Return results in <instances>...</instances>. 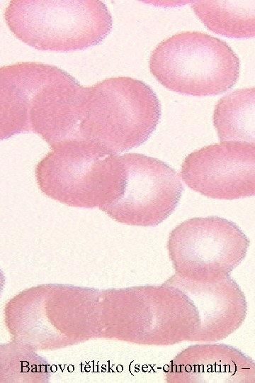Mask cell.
I'll return each instance as SVG.
<instances>
[{"label":"cell","mask_w":255,"mask_h":383,"mask_svg":"<svg viewBox=\"0 0 255 383\" xmlns=\"http://www.w3.org/2000/svg\"><path fill=\"white\" fill-rule=\"evenodd\" d=\"M119 192L101 209L115 221L128 225L154 226L176 209L183 187L177 172L166 162L140 153L120 155Z\"/></svg>","instance_id":"7"},{"label":"cell","mask_w":255,"mask_h":383,"mask_svg":"<svg viewBox=\"0 0 255 383\" xmlns=\"http://www.w3.org/2000/svg\"><path fill=\"white\" fill-rule=\"evenodd\" d=\"M156 94L144 82L113 77L87 87L78 140L116 154L144 143L161 117Z\"/></svg>","instance_id":"2"},{"label":"cell","mask_w":255,"mask_h":383,"mask_svg":"<svg viewBox=\"0 0 255 383\" xmlns=\"http://www.w3.org/2000/svg\"><path fill=\"white\" fill-rule=\"evenodd\" d=\"M249 244L234 222L210 216L177 225L169 234L167 249L175 274L210 282L230 275L244 259Z\"/></svg>","instance_id":"6"},{"label":"cell","mask_w":255,"mask_h":383,"mask_svg":"<svg viewBox=\"0 0 255 383\" xmlns=\"http://www.w3.org/2000/svg\"><path fill=\"white\" fill-rule=\"evenodd\" d=\"M180 175L205 196L232 200L255 196V145L223 141L188 154Z\"/></svg>","instance_id":"8"},{"label":"cell","mask_w":255,"mask_h":383,"mask_svg":"<svg viewBox=\"0 0 255 383\" xmlns=\"http://www.w3.org/2000/svg\"><path fill=\"white\" fill-rule=\"evenodd\" d=\"M191 7L215 33L233 38H255V1H194Z\"/></svg>","instance_id":"12"},{"label":"cell","mask_w":255,"mask_h":383,"mask_svg":"<svg viewBox=\"0 0 255 383\" xmlns=\"http://www.w3.org/2000/svg\"><path fill=\"white\" fill-rule=\"evenodd\" d=\"M149 70L166 89L192 96H214L237 82L239 60L222 40L184 31L160 42L151 53Z\"/></svg>","instance_id":"5"},{"label":"cell","mask_w":255,"mask_h":383,"mask_svg":"<svg viewBox=\"0 0 255 383\" xmlns=\"http://www.w3.org/2000/svg\"><path fill=\"white\" fill-rule=\"evenodd\" d=\"M165 282L181 289L196 306L200 319L197 342L223 340L237 330L246 318L244 294L230 275L200 282L174 274Z\"/></svg>","instance_id":"9"},{"label":"cell","mask_w":255,"mask_h":383,"mask_svg":"<svg viewBox=\"0 0 255 383\" xmlns=\"http://www.w3.org/2000/svg\"><path fill=\"white\" fill-rule=\"evenodd\" d=\"M87 87L52 65L21 62L0 68L1 140L23 132L51 147L76 140Z\"/></svg>","instance_id":"1"},{"label":"cell","mask_w":255,"mask_h":383,"mask_svg":"<svg viewBox=\"0 0 255 383\" xmlns=\"http://www.w3.org/2000/svg\"><path fill=\"white\" fill-rule=\"evenodd\" d=\"M121 174L120 155L84 140L51 147L35 170L45 195L69 206L100 209L117 197Z\"/></svg>","instance_id":"4"},{"label":"cell","mask_w":255,"mask_h":383,"mask_svg":"<svg viewBox=\"0 0 255 383\" xmlns=\"http://www.w3.org/2000/svg\"><path fill=\"white\" fill-rule=\"evenodd\" d=\"M4 18L18 39L40 50H83L112 28V16L100 0H11Z\"/></svg>","instance_id":"3"},{"label":"cell","mask_w":255,"mask_h":383,"mask_svg":"<svg viewBox=\"0 0 255 383\" xmlns=\"http://www.w3.org/2000/svg\"><path fill=\"white\" fill-rule=\"evenodd\" d=\"M212 122L220 141L255 145V87L222 96L215 106Z\"/></svg>","instance_id":"11"},{"label":"cell","mask_w":255,"mask_h":383,"mask_svg":"<svg viewBox=\"0 0 255 383\" xmlns=\"http://www.w3.org/2000/svg\"><path fill=\"white\" fill-rule=\"evenodd\" d=\"M166 380L172 383H255V360L225 344H196L171 360Z\"/></svg>","instance_id":"10"}]
</instances>
